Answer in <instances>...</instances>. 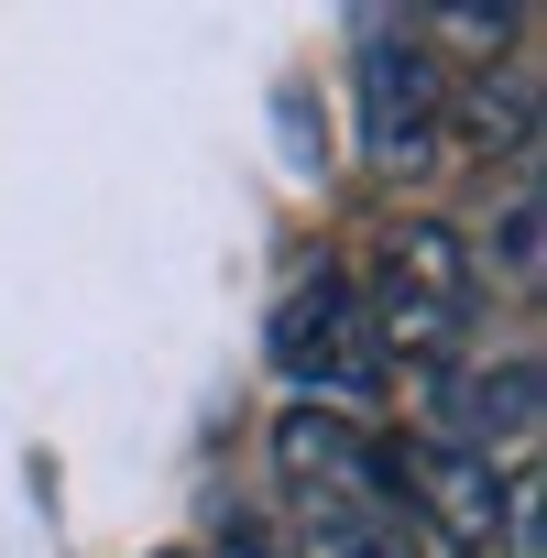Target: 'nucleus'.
Returning <instances> with one entry per match:
<instances>
[{
	"label": "nucleus",
	"mask_w": 547,
	"mask_h": 558,
	"mask_svg": "<svg viewBox=\"0 0 547 558\" xmlns=\"http://www.w3.org/2000/svg\"><path fill=\"white\" fill-rule=\"evenodd\" d=\"M351 296H362L384 362H460L471 318H482V252L449 219H384Z\"/></svg>",
	"instance_id": "1"
},
{
	"label": "nucleus",
	"mask_w": 547,
	"mask_h": 558,
	"mask_svg": "<svg viewBox=\"0 0 547 558\" xmlns=\"http://www.w3.org/2000/svg\"><path fill=\"white\" fill-rule=\"evenodd\" d=\"M351 99H362V165L373 175L416 186V175L449 165V66L427 56L416 23L362 12V34H351Z\"/></svg>",
	"instance_id": "2"
},
{
	"label": "nucleus",
	"mask_w": 547,
	"mask_h": 558,
	"mask_svg": "<svg viewBox=\"0 0 547 558\" xmlns=\"http://www.w3.org/2000/svg\"><path fill=\"white\" fill-rule=\"evenodd\" d=\"M263 362L296 405L340 416V405H373L384 395V351H373V318L351 296V274H296L263 318Z\"/></svg>",
	"instance_id": "3"
},
{
	"label": "nucleus",
	"mask_w": 547,
	"mask_h": 558,
	"mask_svg": "<svg viewBox=\"0 0 547 558\" xmlns=\"http://www.w3.org/2000/svg\"><path fill=\"white\" fill-rule=\"evenodd\" d=\"M438 438L427 449H460V460H525L536 449V405H547V384H536V351H503V362H438Z\"/></svg>",
	"instance_id": "4"
},
{
	"label": "nucleus",
	"mask_w": 547,
	"mask_h": 558,
	"mask_svg": "<svg viewBox=\"0 0 547 558\" xmlns=\"http://www.w3.org/2000/svg\"><path fill=\"white\" fill-rule=\"evenodd\" d=\"M274 482H285V504H351V493H394V460L351 416L285 405L274 416Z\"/></svg>",
	"instance_id": "5"
},
{
	"label": "nucleus",
	"mask_w": 547,
	"mask_h": 558,
	"mask_svg": "<svg viewBox=\"0 0 547 558\" xmlns=\"http://www.w3.org/2000/svg\"><path fill=\"white\" fill-rule=\"evenodd\" d=\"M296 558H416V504L394 493H351V504H296Z\"/></svg>",
	"instance_id": "6"
},
{
	"label": "nucleus",
	"mask_w": 547,
	"mask_h": 558,
	"mask_svg": "<svg viewBox=\"0 0 547 558\" xmlns=\"http://www.w3.org/2000/svg\"><path fill=\"white\" fill-rule=\"evenodd\" d=\"M394 482H405V504H416V493L438 504V525L460 536V558H482V547H493V525H503V482H493V460L416 449V460H394Z\"/></svg>",
	"instance_id": "7"
},
{
	"label": "nucleus",
	"mask_w": 547,
	"mask_h": 558,
	"mask_svg": "<svg viewBox=\"0 0 547 558\" xmlns=\"http://www.w3.org/2000/svg\"><path fill=\"white\" fill-rule=\"evenodd\" d=\"M471 132L503 143V154H536V66H503L471 88Z\"/></svg>",
	"instance_id": "8"
},
{
	"label": "nucleus",
	"mask_w": 547,
	"mask_h": 558,
	"mask_svg": "<svg viewBox=\"0 0 547 558\" xmlns=\"http://www.w3.org/2000/svg\"><path fill=\"white\" fill-rule=\"evenodd\" d=\"M493 263L514 274V286H536V263H547V252H536V186L503 197V219H493Z\"/></svg>",
	"instance_id": "9"
},
{
	"label": "nucleus",
	"mask_w": 547,
	"mask_h": 558,
	"mask_svg": "<svg viewBox=\"0 0 547 558\" xmlns=\"http://www.w3.org/2000/svg\"><path fill=\"white\" fill-rule=\"evenodd\" d=\"M416 34H427V56L438 45H514V12H427Z\"/></svg>",
	"instance_id": "10"
},
{
	"label": "nucleus",
	"mask_w": 547,
	"mask_h": 558,
	"mask_svg": "<svg viewBox=\"0 0 547 558\" xmlns=\"http://www.w3.org/2000/svg\"><path fill=\"white\" fill-rule=\"evenodd\" d=\"M208 558H285V547H274V536H263V525H230V536H219V547H208Z\"/></svg>",
	"instance_id": "11"
},
{
	"label": "nucleus",
	"mask_w": 547,
	"mask_h": 558,
	"mask_svg": "<svg viewBox=\"0 0 547 558\" xmlns=\"http://www.w3.org/2000/svg\"><path fill=\"white\" fill-rule=\"evenodd\" d=\"M154 558H186V547H154Z\"/></svg>",
	"instance_id": "12"
}]
</instances>
